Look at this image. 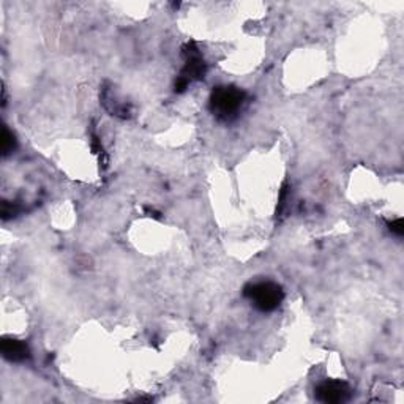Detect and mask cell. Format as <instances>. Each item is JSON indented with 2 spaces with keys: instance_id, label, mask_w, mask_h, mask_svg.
Returning <instances> with one entry per match:
<instances>
[{
  "instance_id": "obj_10",
  "label": "cell",
  "mask_w": 404,
  "mask_h": 404,
  "mask_svg": "<svg viewBox=\"0 0 404 404\" xmlns=\"http://www.w3.org/2000/svg\"><path fill=\"white\" fill-rule=\"evenodd\" d=\"M188 85H190V82L187 79H183V78L178 76L175 79V84H174V92H175V94H183V92L188 88Z\"/></svg>"
},
{
  "instance_id": "obj_7",
  "label": "cell",
  "mask_w": 404,
  "mask_h": 404,
  "mask_svg": "<svg viewBox=\"0 0 404 404\" xmlns=\"http://www.w3.org/2000/svg\"><path fill=\"white\" fill-rule=\"evenodd\" d=\"M92 139H90V144H92V150H94V153L98 156V160H100V164H103V168H106L107 166V156H106V153H104V149H103V145H101V141H100V138L95 134V133H92V136H90Z\"/></svg>"
},
{
  "instance_id": "obj_3",
  "label": "cell",
  "mask_w": 404,
  "mask_h": 404,
  "mask_svg": "<svg viewBox=\"0 0 404 404\" xmlns=\"http://www.w3.org/2000/svg\"><path fill=\"white\" fill-rule=\"evenodd\" d=\"M182 56L185 59V65H183L178 76L187 79L188 82L204 79L206 73H207V63L204 57H202L197 44L194 41L185 43L182 48Z\"/></svg>"
},
{
  "instance_id": "obj_6",
  "label": "cell",
  "mask_w": 404,
  "mask_h": 404,
  "mask_svg": "<svg viewBox=\"0 0 404 404\" xmlns=\"http://www.w3.org/2000/svg\"><path fill=\"white\" fill-rule=\"evenodd\" d=\"M14 150H16V138H14V134L8 130L7 126H4V131H2V153H4V156H8Z\"/></svg>"
},
{
  "instance_id": "obj_2",
  "label": "cell",
  "mask_w": 404,
  "mask_h": 404,
  "mask_svg": "<svg viewBox=\"0 0 404 404\" xmlns=\"http://www.w3.org/2000/svg\"><path fill=\"white\" fill-rule=\"evenodd\" d=\"M243 297L248 299L256 309L262 313H272L283 303L284 290L273 281H258L243 287Z\"/></svg>"
},
{
  "instance_id": "obj_5",
  "label": "cell",
  "mask_w": 404,
  "mask_h": 404,
  "mask_svg": "<svg viewBox=\"0 0 404 404\" xmlns=\"http://www.w3.org/2000/svg\"><path fill=\"white\" fill-rule=\"evenodd\" d=\"M2 355L13 363H21L30 358L29 346L16 338H4L2 340Z\"/></svg>"
},
{
  "instance_id": "obj_11",
  "label": "cell",
  "mask_w": 404,
  "mask_h": 404,
  "mask_svg": "<svg viewBox=\"0 0 404 404\" xmlns=\"http://www.w3.org/2000/svg\"><path fill=\"white\" fill-rule=\"evenodd\" d=\"M145 213L149 215V216H153V218H156V219H158V218H160V215H161L160 212H156L155 209H150V207H145Z\"/></svg>"
},
{
  "instance_id": "obj_4",
  "label": "cell",
  "mask_w": 404,
  "mask_h": 404,
  "mask_svg": "<svg viewBox=\"0 0 404 404\" xmlns=\"http://www.w3.org/2000/svg\"><path fill=\"white\" fill-rule=\"evenodd\" d=\"M316 399L325 404H340L351 399L352 389L344 380H324L315 390Z\"/></svg>"
},
{
  "instance_id": "obj_9",
  "label": "cell",
  "mask_w": 404,
  "mask_h": 404,
  "mask_svg": "<svg viewBox=\"0 0 404 404\" xmlns=\"http://www.w3.org/2000/svg\"><path fill=\"white\" fill-rule=\"evenodd\" d=\"M387 226H389L390 232H393V234L398 235V237H401V235L404 234V223H402V219H401V218L393 219V221H389Z\"/></svg>"
},
{
  "instance_id": "obj_1",
  "label": "cell",
  "mask_w": 404,
  "mask_h": 404,
  "mask_svg": "<svg viewBox=\"0 0 404 404\" xmlns=\"http://www.w3.org/2000/svg\"><path fill=\"white\" fill-rule=\"evenodd\" d=\"M246 103V92L235 85H218L212 90L209 109L219 122L229 123L235 120Z\"/></svg>"
},
{
  "instance_id": "obj_8",
  "label": "cell",
  "mask_w": 404,
  "mask_h": 404,
  "mask_svg": "<svg viewBox=\"0 0 404 404\" xmlns=\"http://www.w3.org/2000/svg\"><path fill=\"white\" fill-rule=\"evenodd\" d=\"M19 207H17L16 204H11V202L8 200H4V204H2V218L4 219H8L11 216H16L17 213H19Z\"/></svg>"
}]
</instances>
